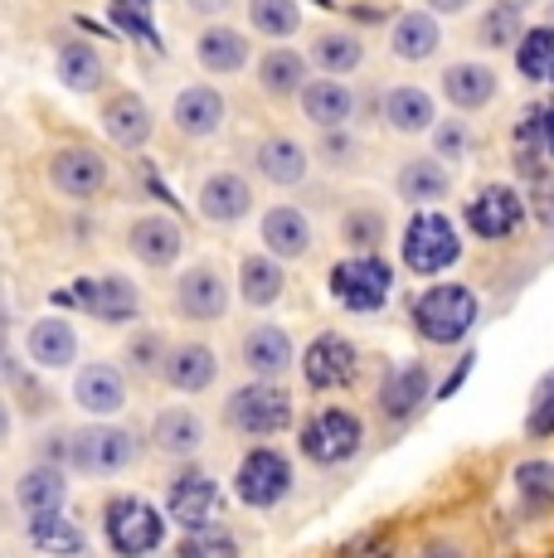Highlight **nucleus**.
Instances as JSON below:
<instances>
[{
	"label": "nucleus",
	"instance_id": "f257e3e1",
	"mask_svg": "<svg viewBox=\"0 0 554 558\" xmlns=\"http://www.w3.org/2000/svg\"><path fill=\"white\" fill-rule=\"evenodd\" d=\"M45 461H55L63 471H79L88 481H112L142 461V437L122 423H83L63 427L45 442Z\"/></svg>",
	"mask_w": 554,
	"mask_h": 558
},
{
	"label": "nucleus",
	"instance_id": "f03ea898",
	"mask_svg": "<svg viewBox=\"0 0 554 558\" xmlns=\"http://www.w3.org/2000/svg\"><path fill=\"white\" fill-rule=\"evenodd\" d=\"M409 320H413L423 345L453 350V345H462V340L477 330V320H482V296H477V287H467V282H433L413 296Z\"/></svg>",
	"mask_w": 554,
	"mask_h": 558
},
{
	"label": "nucleus",
	"instance_id": "7ed1b4c3",
	"mask_svg": "<svg viewBox=\"0 0 554 558\" xmlns=\"http://www.w3.org/2000/svg\"><path fill=\"white\" fill-rule=\"evenodd\" d=\"M360 447H365V417L346 403H322L297 427V452L316 471L350 466V461L360 457Z\"/></svg>",
	"mask_w": 554,
	"mask_h": 558
},
{
	"label": "nucleus",
	"instance_id": "20e7f679",
	"mask_svg": "<svg viewBox=\"0 0 554 558\" xmlns=\"http://www.w3.org/2000/svg\"><path fill=\"white\" fill-rule=\"evenodd\" d=\"M170 534V514L142 496L103 500V544L117 558H156Z\"/></svg>",
	"mask_w": 554,
	"mask_h": 558
},
{
	"label": "nucleus",
	"instance_id": "39448f33",
	"mask_svg": "<svg viewBox=\"0 0 554 558\" xmlns=\"http://www.w3.org/2000/svg\"><path fill=\"white\" fill-rule=\"evenodd\" d=\"M399 257L413 277H433V282H438L443 272H453V267L462 263V233H457V223L438 209H413V219L404 223Z\"/></svg>",
	"mask_w": 554,
	"mask_h": 558
},
{
	"label": "nucleus",
	"instance_id": "423d86ee",
	"mask_svg": "<svg viewBox=\"0 0 554 558\" xmlns=\"http://www.w3.org/2000/svg\"><path fill=\"white\" fill-rule=\"evenodd\" d=\"M224 427L253 442H273L277 433L292 427V393L277 379H249L224 399Z\"/></svg>",
	"mask_w": 554,
	"mask_h": 558
},
{
	"label": "nucleus",
	"instance_id": "0eeeda50",
	"mask_svg": "<svg viewBox=\"0 0 554 558\" xmlns=\"http://www.w3.org/2000/svg\"><path fill=\"white\" fill-rule=\"evenodd\" d=\"M292 490H297V466H292V457H287L282 447H273V442L249 447L243 461L233 466V500L249 506V510L268 514L277 506H287Z\"/></svg>",
	"mask_w": 554,
	"mask_h": 558
},
{
	"label": "nucleus",
	"instance_id": "6e6552de",
	"mask_svg": "<svg viewBox=\"0 0 554 558\" xmlns=\"http://www.w3.org/2000/svg\"><path fill=\"white\" fill-rule=\"evenodd\" d=\"M326 287H332V302L340 311H350V316H375L394 296V263L385 253L340 257L332 272H326Z\"/></svg>",
	"mask_w": 554,
	"mask_h": 558
},
{
	"label": "nucleus",
	"instance_id": "1a4fd4ad",
	"mask_svg": "<svg viewBox=\"0 0 554 558\" xmlns=\"http://www.w3.org/2000/svg\"><path fill=\"white\" fill-rule=\"evenodd\" d=\"M55 302H69L79 311H88L103 326H132L142 316V292L127 272H103V277H83V282L63 287Z\"/></svg>",
	"mask_w": 554,
	"mask_h": 558
},
{
	"label": "nucleus",
	"instance_id": "9d476101",
	"mask_svg": "<svg viewBox=\"0 0 554 558\" xmlns=\"http://www.w3.org/2000/svg\"><path fill=\"white\" fill-rule=\"evenodd\" d=\"M229 302H233V292L215 263H190L176 277V287H170V311L185 326H215V320L229 316Z\"/></svg>",
	"mask_w": 554,
	"mask_h": 558
},
{
	"label": "nucleus",
	"instance_id": "9b49d317",
	"mask_svg": "<svg viewBox=\"0 0 554 558\" xmlns=\"http://www.w3.org/2000/svg\"><path fill=\"white\" fill-rule=\"evenodd\" d=\"M526 219H530V209H526V199H520L516 185H482L472 199H467V209H462L467 233H472V239H482V243L516 239V233L526 229Z\"/></svg>",
	"mask_w": 554,
	"mask_h": 558
},
{
	"label": "nucleus",
	"instance_id": "f8f14e48",
	"mask_svg": "<svg viewBox=\"0 0 554 558\" xmlns=\"http://www.w3.org/2000/svg\"><path fill=\"white\" fill-rule=\"evenodd\" d=\"M356 374H360V345L350 336H340V330H322L302 350V379L312 393L346 389V384H356Z\"/></svg>",
	"mask_w": 554,
	"mask_h": 558
},
{
	"label": "nucleus",
	"instance_id": "ddd939ff",
	"mask_svg": "<svg viewBox=\"0 0 554 558\" xmlns=\"http://www.w3.org/2000/svg\"><path fill=\"white\" fill-rule=\"evenodd\" d=\"M45 175H49V190L69 204H93L108 190V160L93 151V146H59L49 156Z\"/></svg>",
	"mask_w": 554,
	"mask_h": 558
},
{
	"label": "nucleus",
	"instance_id": "4468645a",
	"mask_svg": "<svg viewBox=\"0 0 554 558\" xmlns=\"http://www.w3.org/2000/svg\"><path fill=\"white\" fill-rule=\"evenodd\" d=\"M510 156H516V166L526 170L530 180H545V170L554 166V98H540L530 102L526 112L516 117V126H510Z\"/></svg>",
	"mask_w": 554,
	"mask_h": 558
},
{
	"label": "nucleus",
	"instance_id": "2eb2a0df",
	"mask_svg": "<svg viewBox=\"0 0 554 558\" xmlns=\"http://www.w3.org/2000/svg\"><path fill=\"white\" fill-rule=\"evenodd\" d=\"M73 403L93 417V423H117L127 408V369L112 360H93L73 374Z\"/></svg>",
	"mask_w": 554,
	"mask_h": 558
},
{
	"label": "nucleus",
	"instance_id": "dca6fc26",
	"mask_svg": "<svg viewBox=\"0 0 554 558\" xmlns=\"http://www.w3.org/2000/svg\"><path fill=\"white\" fill-rule=\"evenodd\" d=\"M127 253H132L146 272H170V267L180 263V253H185V233H180V223L170 219V214H142V219H132V229H127Z\"/></svg>",
	"mask_w": 554,
	"mask_h": 558
},
{
	"label": "nucleus",
	"instance_id": "f3484780",
	"mask_svg": "<svg viewBox=\"0 0 554 558\" xmlns=\"http://www.w3.org/2000/svg\"><path fill=\"white\" fill-rule=\"evenodd\" d=\"M433 369L423 360H404V364H394V369L385 374V384H380V393H375V403H380V413L389 417V423H409V417H419L423 413V403L433 399Z\"/></svg>",
	"mask_w": 554,
	"mask_h": 558
},
{
	"label": "nucleus",
	"instance_id": "a211bd4d",
	"mask_svg": "<svg viewBox=\"0 0 554 558\" xmlns=\"http://www.w3.org/2000/svg\"><path fill=\"white\" fill-rule=\"evenodd\" d=\"M195 209L205 223L215 229H233L253 214V185L239 175V170H209L200 180V195H195Z\"/></svg>",
	"mask_w": 554,
	"mask_h": 558
},
{
	"label": "nucleus",
	"instance_id": "6ab92c4d",
	"mask_svg": "<svg viewBox=\"0 0 554 558\" xmlns=\"http://www.w3.org/2000/svg\"><path fill=\"white\" fill-rule=\"evenodd\" d=\"M98 126L117 151H142L156 132V112L142 93H112V98L98 107Z\"/></svg>",
	"mask_w": 554,
	"mask_h": 558
},
{
	"label": "nucleus",
	"instance_id": "aec40b11",
	"mask_svg": "<svg viewBox=\"0 0 554 558\" xmlns=\"http://www.w3.org/2000/svg\"><path fill=\"white\" fill-rule=\"evenodd\" d=\"M258 239H263V253H273L277 263H292V257H306L316 248V223L297 204H273L258 219Z\"/></svg>",
	"mask_w": 554,
	"mask_h": 558
},
{
	"label": "nucleus",
	"instance_id": "412c9836",
	"mask_svg": "<svg viewBox=\"0 0 554 558\" xmlns=\"http://www.w3.org/2000/svg\"><path fill=\"white\" fill-rule=\"evenodd\" d=\"M219 379V355L205 345V340H176L166 355L161 384L180 399H195V393H209Z\"/></svg>",
	"mask_w": 554,
	"mask_h": 558
},
{
	"label": "nucleus",
	"instance_id": "4be33fe9",
	"mask_svg": "<svg viewBox=\"0 0 554 558\" xmlns=\"http://www.w3.org/2000/svg\"><path fill=\"white\" fill-rule=\"evenodd\" d=\"M219 510V481L205 476V471L185 466V476L170 481V496H166V514L180 524V530H209Z\"/></svg>",
	"mask_w": 554,
	"mask_h": 558
},
{
	"label": "nucleus",
	"instance_id": "5701e85b",
	"mask_svg": "<svg viewBox=\"0 0 554 558\" xmlns=\"http://www.w3.org/2000/svg\"><path fill=\"white\" fill-rule=\"evenodd\" d=\"M224 117H229V102H224V93L215 83H185V88L176 93V102H170V126H176L180 136H190V142L215 136L224 126Z\"/></svg>",
	"mask_w": 554,
	"mask_h": 558
},
{
	"label": "nucleus",
	"instance_id": "b1692460",
	"mask_svg": "<svg viewBox=\"0 0 554 558\" xmlns=\"http://www.w3.org/2000/svg\"><path fill=\"white\" fill-rule=\"evenodd\" d=\"M239 364L253 374V379H277L282 384V374L297 364V345L292 336H287L282 326H273V320H263V326H249L239 340Z\"/></svg>",
	"mask_w": 554,
	"mask_h": 558
},
{
	"label": "nucleus",
	"instance_id": "393cba45",
	"mask_svg": "<svg viewBox=\"0 0 554 558\" xmlns=\"http://www.w3.org/2000/svg\"><path fill=\"white\" fill-rule=\"evenodd\" d=\"M79 326H73L69 316H39L29 320L25 330V355L39 364V369H73L79 364Z\"/></svg>",
	"mask_w": 554,
	"mask_h": 558
},
{
	"label": "nucleus",
	"instance_id": "a878e982",
	"mask_svg": "<svg viewBox=\"0 0 554 558\" xmlns=\"http://www.w3.org/2000/svg\"><path fill=\"white\" fill-rule=\"evenodd\" d=\"M253 170H258L268 185L292 190V185H302V180L312 175V151H306L297 136H287V132L263 136V142L253 146Z\"/></svg>",
	"mask_w": 554,
	"mask_h": 558
},
{
	"label": "nucleus",
	"instance_id": "bb28decb",
	"mask_svg": "<svg viewBox=\"0 0 554 558\" xmlns=\"http://www.w3.org/2000/svg\"><path fill=\"white\" fill-rule=\"evenodd\" d=\"M195 63L209 78H233V73H243L253 63V45L233 25H205L195 35Z\"/></svg>",
	"mask_w": 554,
	"mask_h": 558
},
{
	"label": "nucleus",
	"instance_id": "cd10ccee",
	"mask_svg": "<svg viewBox=\"0 0 554 558\" xmlns=\"http://www.w3.org/2000/svg\"><path fill=\"white\" fill-rule=\"evenodd\" d=\"M356 88H350L346 78H312L302 88V98H297V107H302V117L312 126H322V132H340V126L356 122Z\"/></svg>",
	"mask_w": 554,
	"mask_h": 558
},
{
	"label": "nucleus",
	"instance_id": "c85d7f7f",
	"mask_svg": "<svg viewBox=\"0 0 554 558\" xmlns=\"http://www.w3.org/2000/svg\"><path fill=\"white\" fill-rule=\"evenodd\" d=\"M501 93V78L492 63H477V59H457L443 69V98L457 107V112H482L492 107Z\"/></svg>",
	"mask_w": 554,
	"mask_h": 558
},
{
	"label": "nucleus",
	"instance_id": "c756f323",
	"mask_svg": "<svg viewBox=\"0 0 554 558\" xmlns=\"http://www.w3.org/2000/svg\"><path fill=\"white\" fill-rule=\"evenodd\" d=\"M394 195L404 204H413V209H433V204H443L453 195V175H447V166L438 156H413L394 170Z\"/></svg>",
	"mask_w": 554,
	"mask_h": 558
},
{
	"label": "nucleus",
	"instance_id": "7c9ffc66",
	"mask_svg": "<svg viewBox=\"0 0 554 558\" xmlns=\"http://www.w3.org/2000/svg\"><path fill=\"white\" fill-rule=\"evenodd\" d=\"M380 112L399 136H423L438 126V98L419 83H394V88L380 98Z\"/></svg>",
	"mask_w": 554,
	"mask_h": 558
},
{
	"label": "nucleus",
	"instance_id": "2f4dec72",
	"mask_svg": "<svg viewBox=\"0 0 554 558\" xmlns=\"http://www.w3.org/2000/svg\"><path fill=\"white\" fill-rule=\"evenodd\" d=\"M152 447L161 457L190 461L200 447H205V417H200L195 408H185V403L161 408V413L152 417Z\"/></svg>",
	"mask_w": 554,
	"mask_h": 558
},
{
	"label": "nucleus",
	"instance_id": "473e14b6",
	"mask_svg": "<svg viewBox=\"0 0 554 558\" xmlns=\"http://www.w3.org/2000/svg\"><path fill=\"white\" fill-rule=\"evenodd\" d=\"M253 73H258V88L268 93V98L287 102V98H302V88L312 83V59H306L302 49L277 45V49L263 53Z\"/></svg>",
	"mask_w": 554,
	"mask_h": 558
},
{
	"label": "nucleus",
	"instance_id": "72a5a7b5",
	"mask_svg": "<svg viewBox=\"0 0 554 558\" xmlns=\"http://www.w3.org/2000/svg\"><path fill=\"white\" fill-rule=\"evenodd\" d=\"M55 78L69 93H98L103 78H108V59L93 39H63L55 53Z\"/></svg>",
	"mask_w": 554,
	"mask_h": 558
},
{
	"label": "nucleus",
	"instance_id": "f704fd0d",
	"mask_svg": "<svg viewBox=\"0 0 554 558\" xmlns=\"http://www.w3.org/2000/svg\"><path fill=\"white\" fill-rule=\"evenodd\" d=\"M389 49L404 63H429L443 49V25L433 10H404L389 29Z\"/></svg>",
	"mask_w": 554,
	"mask_h": 558
},
{
	"label": "nucleus",
	"instance_id": "c9c22d12",
	"mask_svg": "<svg viewBox=\"0 0 554 558\" xmlns=\"http://www.w3.org/2000/svg\"><path fill=\"white\" fill-rule=\"evenodd\" d=\"M287 292V272L273 253H249L239 257V302L249 311H268L282 302Z\"/></svg>",
	"mask_w": 554,
	"mask_h": 558
},
{
	"label": "nucleus",
	"instance_id": "e433bc0d",
	"mask_svg": "<svg viewBox=\"0 0 554 558\" xmlns=\"http://www.w3.org/2000/svg\"><path fill=\"white\" fill-rule=\"evenodd\" d=\"M63 496H69V476H63V466L55 461H35L29 471H20L15 481V506L29 514H55L63 510Z\"/></svg>",
	"mask_w": 554,
	"mask_h": 558
},
{
	"label": "nucleus",
	"instance_id": "4c0bfd02",
	"mask_svg": "<svg viewBox=\"0 0 554 558\" xmlns=\"http://www.w3.org/2000/svg\"><path fill=\"white\" fill-rule=\"evenodd\" d=\"M306 59H312V69L322 78H350L365 63V39L356 29H322L312 39V49H306Z\"/></svg>",
	"mask_w": 554,
	"mask_h": 558
},
{
	"label": "nucleus",
	"instance_id": "58836bf2",
	"mask_svg": "<svg viewBox=\"0 0 554 558\" xmlns=\"http://www.w3.org/2000/svg\"><path fill=\"white\" fill-rule=\"evenodd\" d=\"M25 539L35 544L39 554H49V558H83V549H88L79 520H69L63 510H55V514H29V520H25Z\"/></svg>",
	"mask_w": 554,
	"mask_h": 558
},
{
	"label": "nucleus",
	"instance_id": "ea45409f",
	"mask_svg": "<svg viewBox=\"0 0 554 558\" xmlns=\"http://www.w3.org/2000/svg\"><path fill=\"white\" fill-rule=\"evenodd\" d=\"M510 486H516L520 510H526V514H550L554 510V461H545V457L516 461Z\"/></svg>",
	"mask_w": 554,
	"mask_h": 558
},
{
	"label": "nucleus",
	"instance_id": "a19ab883",
	"mask_svg": "<svg viewBox=\"0 0 554 558\" xmlns=\"http://www.w3.org/2000/svg\"><path fill=\"white\" fill-rule=\"evenodd\" d=\"M516 73L526 83L550 88L554 83V25H530L526 39L516 45Z\"/></svg>",
	"mask_w": 554,
	"mask_h": 558
},
{
	"label": "nucleus",
	"instance_id": "79ce46f5",
	"mask_svg": "<svg viewBox=\"0 0 554 558\" xmlns=\"http://www.w3.org/2000/svg\"><path fill=\"white\" fill-rule=\"evenodd\" d=\"M385 233H389L385 214L370 209V204H356V209L340 214V243L350 253H380L385 248Z\"/></svg>",
	"mask_w": 554,
	"mask_h": 558
},
{
	"label": "nucleus",
	"instance_id": "37998d69",
	"mask_svg": "<svg viewBox=\"0 0 554 558\" xmlns=\"http://www.w3.org/2000/svg\"><path fill=\"white\" fill-rule=\"evenodd\" d=\"M166 355H170V340L161 330H136V336H127V350H122V369L127 374H142V379H161L166 369Z\"/></svg>",
	"mask_w": 554,
	"mask_h": 558
},
{
	"label": "nucleus",
	"instance_id": "c03bdc74",
	"mask_svg": "<svg viewBox=\"0 0 554 558\" xmlns=\"http://www.w3.org/2000/svg\"><path fill=\"white\" fill-rule=\"evenodd\" d=\"M249 25L258 29L263 39H292L302 29V5L297 0H249Z\"/></svg>",
	"mask_w": 554,
	"mask_h": 558
},
{
	"label": "nucleus",
	"instance_id": "a18cd8bd",
	"mask_svg": "<svg viewBox=\"0 0 554 558\" xmlns=\"http://www.w3.org/2000/svg\"><path fill=\"white\" fill-rule=\"evenodd\" d=\"M477 39H482L486 49H516L520 39H526L520 10L496 5V0H492V10H482V20H477Z\"/></svg>",
	"mask_w": 554,
	"mask_h": 558
},
{
	"label": "nucleus",
	"instance_id": "49530a36",
	"mask_svg": "<svg viewBox=\"0 0 554 558\" xmlns=\"http://www.w3.org/2000/svg\"><path fill=\"white\" fill-rule=\"evenodd\" d=\"M170 558H239V539L219 524H209V530H190Z\"/></svg>",
	"mask_w": 554,
	"mask_h": 558
},
{
	"label": "nucleus",
	"instance_id": "de8ad7c7",
	"mask_svg": "<svg viewBox=\"0 0 554 558\" xmlns=\"http://www.w3.org/2000/svg\"><path fill=\"white\" fill-rule=\"evenodd\" d=\"M526 437H535V442H545V437H554V369L535 384V393H530Z\"/></svg>",
	"mask_w": 554,
	"mask_h": 558
},
{
	"label": "nucleus",
	"instance_id": "09e8293b",
	"mask_svg": "<svg viewBox=\"0 0 554 558\" xmlns=\"http://www.w3.org/2000/svg\"><path fill=\"white\" fill-rule=\"evenodd\" d=\"M467 151H472V132H467L462 122H438L433 126V156H438L443 166L447 160H462Z\"/></svg>",
	"mask_w": 554,
	"mask_h": 558
},
{
	"label": "nucleus",
	"instance_id": "8fccbe9b",
	"mask_svg": "<svg viewBox=\"0 0 554 558\" xmlns=\"http://www.w3.org/2000/svg\"><path fill=\"white\" fill-rule=\"evenodd\" d=\"M322 160L332 170H340V166H356L360 160V142H356V132H350V126H340V132H322Z\"/></svg>",
	"mask_w": 554,
	"mask_h": 558
},
{
	"label": "nucleus",
	"instance_id": "3c124183",
	"mask_svg": "<svg viewBox=\"0 0 554 558\" xmlns=\"http://www.w3.org/2000/svg\"><path fill=\"white\" fill-rule=\"evenodd\" d=\"M340 558H399V549H394L389 534L365 530V534H356V539L340 544Z\"/></svg>",
	"mask_w": 554,
	"mask_h": 558
},
{
	"label": "nucleus",
	"instance_id": "603ef678",
	"mask_svg": "<svg viewBox=\"0 0 554 558\" xmlns=\"http://www.w3.org/2000/svg\"><path fill=\"white\" fill-rule=\"evenodd\" d=\"M413 558H472V554H467L457 539H429Z\"/></svg>",
	"mask_w": 554,
	"mask_h": 558
},
{
	"label": "nucleus",
	"instance_id": "864d4df0",
	"mask_svg": "<svg viewBox=\"0 0 554 558\" xmlns=\"http://www.w3.org/2000/svg\"><path fill=\"white\" fill-rule=\"evenodd\" d=\"M472 364H477V355H472V350H467L462 364H457V369H453V379L438 384V399H447V393H457V389H462V379H467V374H472Z\"/></svg>",
	"mask_w": 554,
	"mask_h": 558
},
{
	"label": "nucleus",
	"instance_id": "5fc2aeb1",
	"mask_svg": "<svg viewBox=\"0 0 554 558\" xmlns=\"http://www.w3.org/2000/svg\"><path fill=\"white\" fill-rule=\"evenodd\" d=\"M195 15H205V20H224L233 10V0H185Z\"/></svg>",
	"mask_w": 554,
	"mask_h": 558
},
{
	"label": "nucleus",
	"instance_id": "6e6d98bb",
	"mask_svg": "<svg viewBox=\"0 0 554 558\" xmlns=\"http://www.w3.org/2000/svg\"><path fill=\"white\" fill-rule=\"evenodd\" d=\"M423 10H433V15H462V10H472V0H423Z\"/></svg>",
	"mask_w": 554,
	"mask_h": 558
},
{
	"label": "nucleus",
	"instance_id": "4d7b16f0",
	"mask_svg": "<svg viewBox=\"0 0 554 558\" xmlns=\"http://www.w3.org/2000/svg\"><path fill=\"white\" fill-rule=\"evenodd\" d=\"M10 433H15V408H10V399L0 393V447L10 442Z\"/></svg>",
	"mask_w": 554,
	"mask_h": 558
},
{
	"label": "nucleus",
	"instance_id": "13d9d810",
	"mask_svg": "<svg viewBox=\"0 0 554 558\" xmlns=\"http://www.w3.org/2000/svg\"><path fill=\"white\" fill-rule=\"evenodd\" d=\"M540 223L554 233V190H545V204H540Z\"/></svg>",
	"mask_w": 554,
	"mask_h": 558
},
{
	"label": "nucleus",
	"instance_id": "bf43d9fd",
	"mask_svg": "<svg viewBox=\"0 0 554 558\" xmlns=\"http://www.w3.org/2000/svg\"><path fill=\"white\" fill-rule=\"evenodd\" d=\"M496 5H510V10H520V15H526V10L535 5V0H496Z\"/></svg>",
	"mask_w": 554,
	"mask_h": 558
},
{
	"label": "nucleus",
	"instance_id": "052dcab7",
	"mask_svg": "<svg viewBox=\"0 0 554 558\" xmlns=\"http://www.w3.org/2000/svg\"><path fill=\"white\" fill-rule=\"evenodd\" d=\"M5 336H10V320H5V311H0V350H5Z\"/></svg>",
	"mask_w": 554,
	"mask_h": 558
}]
</instances>
